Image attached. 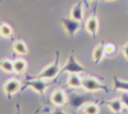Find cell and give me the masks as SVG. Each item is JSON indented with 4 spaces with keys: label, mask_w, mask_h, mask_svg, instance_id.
<instances>
[{
    "label": "cell",
    "mask_w": 128,
    "mask_h": 114,
    "mask_svg": "<svg viewBox=\"0 0 128 114\" xmlns=\"http://www.w3.org/2000/svg\"><path fill=\"white\" fill-rule=\"evenodd\" d=\"M82 88H84L88 92H94L98 90H103L105 92H109V89L106 85L100 83L97 79L93 77H85L82 79Z\"/></svg>",
    "instance_id": "277c9868"
},
{
    "label": "cell",
    "mask_w": 128,
    "mask_h": 114,
    "mask_svg": "<svg viewBox=\"0 0 128 114\" xmlns=\"http://www.w3.org/2000/svg\"><path fill=\"white\" fill-rule=\"evenodd\" d=\"M48 86H49V83H47L45 81V79L36 78V77H34L32 80L26 81V83H25V87H30L31 89H33L40 95H43L45 93Z\"/></svg>",
    "instance_id": "8992f818"
},
{
    "label": "cell",
    "mask_w": 128,
    "mask_h": 114,
    "mask_svg": "<svg viewBox=\"0 0 128 114\" xmlns=\"http://www.w3.org/2000/svg\"><path fill=\"white\" fill-rule=\"evenodd\" d=\"M0 35L4 38H10L13 36V29L12 27L7 24V23H3L0 22Z\"/></svg>",
    "instance_id": "e0dca14e"
},
{
    "label": "cell",
    "mask_w": 128,
    "mask_h": 114,
    "mask_svg": "<svg viewBox=\"0 0 128 114\" xmlns=\"http://www.w3.org/2000/svg\"><path fill=\"white\" fill-rule=\"evenodd\" d=\"M50 114H65V113H64L63 110H61L60 108H55Z\"/></svg>",
    "instance_id": "603a6c76"
},
{
    "label": "cell",
    "mask_w": 128,
    "mask_h": 114,
    "mask_svg": "<svg viewBox=\"0 0 128 114\" xmlns=\"http://www.w3.org/2000/svg\"><path fill=\"white\" fill-rule=\"evenodd\" d=\"M104 45H105V42L102 41L100 42L93 50V54H92V57H93V61L95 64H98L102 59L103 57L105 56V51H104Z\"/></svg>",
    "instance_id": "30bf717a"
},
{
    "label": "cell",
    "mask_w": 128,
    "mask_h": 114,
    "mask_svg": "<svg viewBox=\"0 0 128 114\" xmlns=\"http://www.w3.org/2000/svg\"><path fill=\"white\" fill-rule=\"evenodd\" d=\"M104 51H105V55L111 56V55H113L116 52V46L113 43H111V42L105 43V45H104Z\"/></svg>",
    "instance_id": "ffe728a7"
},
{
    "label": "cell",
    "mask_w": 128,
    "mask_h": 114,
    "mask_svg": "<svg viewBox=\"0 0 128 114\" xmlns=\"http://www.w3.org/2000/svg\"><path fill=\"white\" fill-rule=\"evenodd\" d=\"M60 22H61L64 30L66 31V33L71 37H73L80 28V22L71 17L70 18H61Z\"/></svg>",
    "instance_id": "5b68a950"
},
{
    "label": "cell",
    "mask_w": 128,
    "mask_h": 114,
    "mask_svg": "<svg viewBox=\"0 0 128 114\" xmlns=\"http://www.w3.org/2000/svg\"><path fill=\"white\" fill-rule=\"evenodd\" d=\"M13 49H14V51H15L17 54H20V55H25V54H27V52H28L27 45H26L25 42L22 41V40H17V41H15L14 44H13Z\"/></svg>",
    "instance_id": "2e32d148"
},
{
    "label": "cell",
    "mask_w": 128,
    "mask_h": 114,
    "mask_svg": "<svg viewBox=\"0 0 128 114\" xmlns=\"http://www.w3.org/2000/svg\"><path fill=\"white\" fill-rule=\"evenodd\" d=\"M13 67H14V72L16 74H22L25 72L26 68H27V63L24 59H16L15 61H13Z\"/></svg>",
    "instance_id": "9a60e30c"
},
{
    "label": "cell",
    "mask_w": 128,
    "mask_h": 114,
    "mask_svg": "<svg viewBox=\"0 0 128 114\" xmlns=\"http://www.w3.org/2000/svg\"><path fill=\"white\" fill-rule=\"evenodd\" d=\"M20 87H21V83L16 78H11L3 84V90L5 94L8 96V98H11L12 95L17 93L20 90Z\"/></svg>",
    "instance_id": "52a82bcc"
},
{
    "label": "cell",
    "mask_w": 128,
    "mask_h": 114,
    "mask_svg": "<svg viewBox=\"0 0 128 114\" xmlns=\"http://www.w3.org/2000/svg\"><path fill=\"white\" fill-rule=\"evenodd\" d=\"M0 69L4 72L7 73H12L14 72V67H13V61L10 59H2L0 60Z\"/></svg>",
    "instance_id": "ac0fdd59"
},
{
    "label": "cell",
    "mask_w": 128,
    "mask_h": 114,
    "mask_svg": "<svg viewBox=\"0 0 128 114\" xmlns=\"http://www.w3.org/2000/svg\"><path fill=\"white\" fill-rule=\"evenodd\" d=\"M67 85L71 88H80L82 87V78L78 74H69L67 79Z\"/></svg>",
    "instance_id": "4fadbf2b"
},
{
    "label": "cell",
    "mask_w": 128,
    "mask_h": 114,
    "mask_svg": "<svg viewBox=\"0 0 128 114\" xmlns=\"http://www.w3.org/2000/svg\"><path fill=\"white\" fill-rule=\"evenodd\" d=\"M60 70H61L60 69V52L56 51V56H55L54 62H52L51 64L46 66L44 69H42L41 72L37 76H35V77L36 78L45 79V80L54 79L60 73Z\"/></svg>",
    "instance_id": "6da1fadb"
},
{
    "label": "cell",
    "mask_w": 128,
    "mask_h": 114,
    "mask_svg": "<svg viewBox=\"0 0 128 114\" xmlns=\"http://www.w3.org/2000/svg\"><path fill=\"white\" fill-rule=\"evenodd\" d=\"M87 71V69L85 67H83L75 58L74 54L71 53L70 56L68 57L65 65L62 67V69L60 70V73H69V74H79V73H82V72H85Z\"/></svg>",
    "instance_id": "3957f363"
},
{
    "label": "cell",
    "mask_w": 128,
    "mask_h": 114,
    "mask_svg": "<svg viewBox=\"0 0 128 114\" xmlns=\"http://www.w3.org/2000/svg\"><path fill=\"white\" fill-rule=\"evenodd\" d=\"M120 99H121L123 105L128 108V92H123V94L121 95Z\"/></svg>",
    "instance_id": "44dd1931"
},
{
    "label": "cell",
    "mask_w": 128,
    "mask_h": 114,
    "mask_svg": "<svg viewBox=\"0 0 128 114\" xmlns=\"http://www.w3.org/2000/svg\"><path fill=\"white\" fill-rule=\"evenodd\" d=\"M107 106L110 108V110H111L113 113H115V114H120V113L122 112V110H123V106H124V105H123L121 99L115 98V99H112V100L108 101V102H107Z\"/></svg>",
    "instance_id": "7c38bea8"
},
{
    "label": "cell",
    "mask_w": 128,
    "mask_h": 114,
    "mask_svg": "<svg viewBox=\"0 0 128 114\" xmlns=\"http://www.w3.org/2000/svg\"><path fill=\"white\" fill-rule=\"evenodd\" d=\"M83 113L84 114H98L99 113V107L95 103H87L83 106Z\"/></svg>",
    "instance_id": "d6986e66"
},
{
    "label": "cell",
    "mask_w": 128,
    "mask_h": 114,
    "mask_svg": "<svg viewBox=\"0 0 128 114\" xmlns=\"http://www.w3.org/2000/svg\"><path fill=\"white\" fill-rule=\"evenodd\" d=\"M91 1H93V2H96V1H97V0H91Z\"/></svg>",
    "instance_id": "d4e9b609"
},
{
    "label": "cell",
    "mask_w": 128,
    "mask_h": 114,
    "mask_svg": "<svg viewBox=\"0 0 128 114\" xmlns=\"http://www.w3.org/2000/svg\"><path fill=\"white\" fill-rule=\"evenodd\" d=\"M122 53L125 56L126 59H128V43H126L123 47H122Z\"/></svg>",
    "instance_id": "7402d4cb"
},
{
    "label": "cell",
    "mask_w": 128,
    "mask_h": 114,
    "mask_svg": "<svg viewBox=\"0 0 128 114\" xmlns=\"http://www.w3.org/2000/svg\"><path fill=\"white\" fill-rule=\"evenodd\" d=\"M102 2H105V1H113V0H101Z\"/></svg>",
    "instance_id": "cb8c5ba5"
},
{
    "label": "cell",
    "mask_w": 128,
    "mask_h": 114,
    "mask_svg": "<svg viewBox=\"0 0 128 114\" xmlns=\"http://www.w3.org/2000/svg\"><path fill=\"white\" fill-rule=\"evenodd\" d=\"M51 101L56 106H63L67 102V96L63 90L57 89L51 95Z\"/></svg>",
    "instance_id": "9c48e42d"
},
{
    "label": "cell",
    "mask_w": 128,
    "mask_h": 114,
    "mask_svg": "<svg viewBox=\"0 0 128 114\" xmlns=\"http://www.w3.org/2000/svg\"><path fill=\"white\" fill-rule=\"evenodd\" d=\"M85 27H86V30L88 31V33L90 35H92L93 37H96L97 31H98V27H99L98 19H97V16H96V7L94 8L93 14L87 19Z\"/></svg>",
    "instance_id": "ba28073f"
},
{
    "label": "cell",
    "mask_w": 128,
    "mask_h": 114,
    "mask_svg": "<svg viewBox=\"0 0 128 114\" xmlns=\"http://www.w3.org/2000/svg\"><path fill=\"white\" fill-rule=\"evenodd\" d=\"M113 89L128 92V81H123L120 80L118 77L113 76Z\"/></svg>",
    "instance_id": "5bb4252c"
},
{
    "label": "cell",
    "mask_w": 128,
    "mask_h": 114,
    "mask_svg": "<svg viewBox=\"0 0 128 114\" xmlns=\"http://www.w3.org/2000/svg\"><path fill=\"white\" fill-rule=\"evenodd\" d=\"M93 100H94L93 97L89 96L88 94H77V93L71 92L67 96V101L69 105L74 109H78L86 105V103L92 102Z\"/></svg>",
    "instance_id": "7a4b0ae2"
},
{
    "label": "cell",
    "mask_w": 128,
    "mask_h": 114,
    "mask_svg": "<svg viewBox=\"0 0 128 114\" xmlns=\"http://www.w3.org/2000/svg\"><path fill=\"white\" fill-rule=\"evenodd\" d=\"M70 17L77 20V21H82L83 20V5H82V2L79 1L77 2L71 9V12H70Z\"/></svg>",
    "instance_id": "8fae6325"
}]
</instances>
